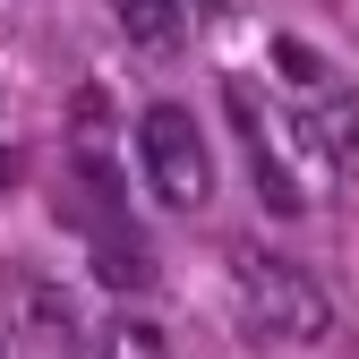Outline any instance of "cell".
Returning a JSON list of instances; mask_svg holds the SVG:
<instances>
[{"mask_svg": "<svg viewBox=\"0 0 359 359\" xmlns=\"http://www.w3.org/2000/svg\"><path fill=\"white\" fill-rule=\"evenodd\" d=\"M231 120H240V137H248V171H257V197H265V214H299V205H308V189L283 171L274 137H265V111H257L248 95H231Z\"/></svg>", "mask_w": 359, "mask_h": 359, "instance_id": "obj_4", "label": "cell"}, {"mask_svg": "<svg viewBox=\"0 0 359 359\" xmlns=\"http://www.w3.org/2000/svg\"><path fill=\"white\" fill-rule=\"evenodd\" d=\"M111 9H120L128 52H146V60H171L180 43H189V18H180V0H111Z\"/></svg>", "mask_w": 359, "mask_h": 359, "instance_id": "obj_6", "label": "cell"}, {"mask_svg": "<svg viewBox=\"0 0 359 359\" xmlns=\"http://www.w3.org/2000/svg\"><path fill=\"white\" fill-rule=\"evenodd\" d=\"M18 180H26V154H18V146H0V197H9Z\"/></svg>", "mask_w": 359, "mask_h": 359, "instance_id": "obj_8", "label": "cell"}, {"mask_svg": "<svg viewBox=\"0 0 359 359\" xmlns=\"http://www.w3.org/2000/svg\"><path fill=\"white\" fill-rule=\"evenodd\" d=\"M95 359H171V342H163V325H146V317H111V325L95 334Z\"/></svg>", "mask_w": 359, "mask_h": 359, "instance_id": "obj_7", "label": "cell"}, {"mask_svg": "<svg viewBox=\"0 0 359 359\" xmlns=\"http://www.w3.org/2000/svg\"><path fill=\"white\" fill-rule=\"evenodd\" d=\"M231 299H240L248 334H265V342H317V334L334 325V308H325L317 274H299L291 257L257 248V240L231 248Z\"/></svg>", "mask_w": 359, "mask_h": 359, "instance_id": "obj_1", "label": "cell"}, {"mask_svg": "<svg viewBox=\"0 0 359 359\" xmlns=\"http://www.w3.org/2000/svg\"><path fill=\"white\" fill-rule=\"evenodd\" d=\"M95 283H103V291H120V299L154 291V248L128 231L120 214H103V231H95Z\"/></svg>", "mask_w": 359, "mask_h": 359, "instance_id": "obj_5", "label": "cell"}, {"mask_svg": "<svg viewBox=\"0 0 359 359\" xmlns=\"http://www.w3.org/2000/svg\"><path fill=\"white\" fill-rule=\"evenodd\" d=\"M308 128H317V146H325V163L342 171V180H359V95H351V86L325 69L317 86H308Z\"/></svg>", "mask_w": 359, "mask_h": 359, "instance_id": "obj_3", "label": "cell"}, {"mask_svg": "<svg viewBox=\"0 0 359 359\" xmlns=\"http://www.w3.org/2000/svg\"><path fill=\"white\" fill-rule=\"evenodd\" d=\"M137 163H146V189H154L171 214L214 205V154H205L197 120L180 111V103H154V111L137 120Z\"/></svg>", "mask_w": 359, "mask_h": 359, "instance_id": "obj_2", "label": "cell"}]
</instances>
